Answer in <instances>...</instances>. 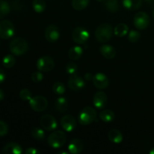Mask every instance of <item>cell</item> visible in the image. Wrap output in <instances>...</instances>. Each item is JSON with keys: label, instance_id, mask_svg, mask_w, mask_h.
<instances>
[{"label": "cell", "instance_id": "39", "mask_svg": "<svg viewBox=\"0 0 154 154\" xmlns=\"http://www.w3.org/2000/svg\"><path fill=\"white\" fill-rule=\"evenodd\" d=\"M84 78H85L86 81H90V80H93V76L92 74L90 73H87L84 75Z\"/></svg>", "mask_w": 154, "mask_h": 154}, {"label": "cell", "instance_id": "24", "mask_svg": "<svg viewBox=\"0 0 154 154\" xmlns=\"http://www.w3.org/2000/svg\"><path fill=\"white\" fill-rule=\"evenodd\" d=\"M114 117H115L114 113L111 110H104V111H101L99 114V118L105 123L113 121L114 120Z\"/></svg>", "mask_w": 154, "mask_h": 154}, {"label": "cell", "instance_id": "8", "mask_svg": "<svg viewBox=\"0 0 154 154\" xmlns=\"http://www.w3.org/2000/svg\"><path fill=\"white\" fill-rule=\"evenodd\" d=\"M29 106L31 107L32 109L36 112L44 111L48 105V102L46 98L42 96L32 97V99L29 101Z\"/></svg>", "mask_w": 154, "mask_h": 154}, {"label": "cell", "instance_id": "6", "mask_svg": "<svg viewBox=\"0 0 154 154\" xmlns=\"http://www.w3.org/2000/svg\"><path fill=\"white\" fill-rule=\"evenodd\" d=\"M14 26L9 20L0 22V38L8 39L14 35Z\"/></svg>", "mask_w": 154, "mask_h": 154}, {"label": "cell", "instance_id": "10", "mask_svg": "<svg viewBox=\"0 0 154 154\" xmlns=\"http://www.w3.org/2000/svg\"><path fill=\"white\" fill-rule=\"evenodd\" d=\"M45 36L48 42L51 43L56 42L60 37V29L55 24H51L45 29Z\"/></svg>", "mask_w": 154, "mask_h": 154}, {"label": "cell", "instance_id": "37", "mask_svg": "<svg viewBox=\"0 0 154 154\" xmlns=\"http://www.w3.org/2000/svg\"><path fill=\"white\" fill-rule=\"evenodd\" d=\"M26 154H38L39 150H38L37 149L35 148V147H29L25 151Z\"/></svg>", "mask_w": 154, "mask_h": 154}, {"label": "cell", "instance_id": "18", "mask_svg": "<svg viewBox=\"0 0 154 154\" xmlns=\"http://www.w3.org/2000/svg\"><path fill=\"white\" fill-rule=\"evenodd\" d=\"M100 53L105 58L108 60L114 59L116 56L115 48L108 45H102L100 48Z\"/></svg>", "mask_w": 154, "mask_h": 154}, {"label": "cell", "instance_id": "36", "mask_svg": "<svg viewBox=\"0 0 154 154\" xmlns=\"http://www.w3.org/2000/svg\"><path fill=\"white\" fill-rule=\"evenodd\" d=\"M8 132V126L2 120H0V137L6 135Z\"/></svg>", "mask_w": 154, "mask_h": 154}, {"label": "cell", "instance_id": "33", "mask_svg": "<svg viewBox=\"0 0 154 154\" xmlns=\"http://www.w3.org/2000/svg\"><path fill=\"white\" fill-rule=\"evenodd\" d=\"M20 97L23 101H29L32 99V93L28 89H23L20 92Z\"/></svg>", "mask_w": 154, "mask_h": 154}, {"label": "cell", "instance_id": "26", "mask_svg": "<svg viewBox=\"0 0 154 154\" xmlns=\"http://www.w3.org/2000/svg\"><path fill=\"white\" fill-rule=\"evenodd\" d=\"M11 11V7L8 3L3 0H0V20L4 18Z\"/></svg>", "mask_w": 154, "mask_h": 154}, {"label": "cell", "instance_id": "34", "mask_svg": "<svg viewBox=\"0 0 154 154\" xmlns=\"http://www.w3.org/2000/svg\"><path fill=\"white\" fill-rule=\"evenodd\" d=\"M78 70V66L75 63H69L66 65V71L69 75H73Z\"/></svg>", "mask_w": 154, "mask_h": 154}, {"label": "cell", "instance_id": "29", "mask_svg": "<svg viewBox=\"0 0 154 154\" xmlns=\"http://www.w3.org/2000/svg\"><path fill=\"white\" fill-rule=\"evenodd\" d=\"M107 10L110 12H117L119 10V3L117 0H107L105 4Z\"/></svg>", "mask_w": 154, "mask_h": 154}, {"label": "cell", "instance_id": "30", "mask_svg": "<svg viewBox=\"0 0 154 154\" xmlns=\"http://www.w3.org/2000/svg\"><path fill=\"white\" fill-rule=\"evenodd\" d=\"M31 135L35 139L43 140L45 137V133L42 129L38 127H33L31 130Z\"/></svg>", "mask_w": 154, "mask_h": 154}, {"label": "cell", "instance_id": "27", "mask_svg": "<svg viewBox=\"0 0 154 154\" xmlns=\"http://www.w3.org/2000/svg\"><path fill=\"white\" fill-rule=\"evenodd\" d=\"M32 8L33 10L37 13H42L46 8V4L44 0H33Z\"/></svg>", "mask_w": 154, "mask_h": 154}, {"label": "cell", "instance_id": "15", "mask_svg": "<svg viewBox=\"0 0 154 154\" xmlns=\"http://www.w3.org/2000/svg\"><path fill=\"white\" fill-rule=\"evenodd\" d=\"M108 104V96L105 93L102 91H99L94 95L93 97V105L96 108L99 109H102Z\"/></svg>", "mask_w": 154, "mask_h": 154}, {"label": "cell", "instance_id": "31", "mask_svg": "<svg viewBox=\"0 0 154 154\" xmlns=\"http://www.w3.org/2000/svg\"><path fill=\"white\" fill-rule=\"evenodd\" d=\"M53 91L57 95H63L66 92V87L62 82H55L53 85Z\"/></svg>", "mask_w": 154, "mask_h": 154}, {"label": "cell", "instance_id": "23", "mask_svg": "<svg viewBox=\"0 0 154 154\" xmlns=\"http://www.w3.org/2000/svg\"><path fill=\"white\" fill-rule=\"evenodd\" d=\"M114 35H117V37H123L126 35L129 32V27L126 23H119L114 28Z\"/></svg>", "mask_w": 154, "mask_h": 154}, {"label": "cell", "instance_id": "45", "mask_svg": "<svg viewBox=\"0 0 154 154\" xmlns=\"http://www.w3.org/2000/svg\"><path fill=\"white\" fill-rule=\"evenodd\" d=\"M152 14H153V17L154 19V8H153V13H152Z\"/></svg>", "mask_w": 154, "mask_h": 154}, {"label": "cell", "instance_id": "7", "mask_svg": "<svg viewBox=\"0 0 154 154\" xmlns=\"http://www.w3.org/2000/svg\"><path fill=\"white\" fill-rule=\"evenodd\" d=\"M150 19L147 13L144 11H140L137 13L134 17L133 23L138 29H145L150 25Z\"/></svg>", "mask_w": 154, "mask_h": 154}, {"label": "cell", "instance_id": "11", "mask_svg": "<svg viewBox=\"0 0 154 154\" xmlns=\"http://www.w3.org/2000/svg\"><path fill=\"white\" fill-rule=\"evenodd\" d=\"M40 123L42 127L47 131H53L57 129V122L55 117L50 114H45L41 117Z\"/></svg>", "mask_w": 154, "mask_h": 154}, {"label": "cell", "instance_id": "32", "mask_svg": "<svg viewBox=\"0 0 154 154\" xmlns=\"http://www.w3.org/2000/svg\"><path fill=\"white\" fill-rule=\"evenodd\" d=\"M141 34L136 30H132L129 32V35H128V39L130 42H137L140 39Z\"/></svg>", "mask_w": 154, "mask_h": 154}, {"label": "cell", "instance_id": "40", "mask_svg": "<svg viewBox=\"0 0 154 154\" xmlns=\"http://www.w3.org/2000/svg\"><path fill=\"white\" fill-rule=\"evenodd\" d=\"M4 98H5V93L3 92L2 90H1V89H0V102L3 100V99H4Z\"/></svg>", "mask_w": 154, "mask_h": 154}, {"label": "cell", "instance_id": "17", "mask_svg": "<svg viewBox=\"0 0 154 154\" xmlns=\"http://www.w3.org/2000/svg\"><path fill=\"white\" fill-rule=\"evenodd\" d=\"M84 149V144L82 141L78 138L72 140L68 146V150L70 153L78 154L82 152Z\"/></svg>", "mask_w": 154, "mask_h": 154}, {"label": "cell", "instance_id": "38", "mask_svg": "<svg viewBox=\"0 0 154 154\" xmlns=\"http://www.w3.org/2000/svg\"><path fill=\"white\" fill-rule=\"evenodd\" d=\"M6 78V75L4 71L2 69H0V84H2L5 81Z\"/></svg>", "mask_w": 154, "mask_h": 154}, {"label": "cell", "instance_id": "16", "mask_svg": "<svg viewBox=\"0 0 154 154\" xmlns=\"http://www.w3.org/2000/svg\"><path fill=\"white\" fill-rule=\"evenodd\" d=\"M22 152V147L15 142L8 143L2 150V153L3 154H20Z\"/></svg>", "mask_w": 154, "mask_h": 154}, {"label": "cell", "instance_id": "19", "mask_svg": "<svg viewBox=\"0 0 154 154\" xmlns=\"http://www.w3.org/2000/svg\"><path fill=\"white\" fill-rule=\"evenodd\" d=\"M108 138L110 141L114 144H120L123 141V135L117 129H112L108 132Z\"/></svg>", "mask_w": 154, "mask_h": 154}, {"label": "cell", "instance_id": "5", "mask_svg": "<svg viewBox=\"0 0 154 154\" xmlns=\"http://www.w3.org/2000/svg\"><path fill=\"white\" fill-rule=\"evenodd\" d=\"M72 38L74 42L78 45H83L87 42L90 38V32L84 27L78 26L76 27L72 32Z\"/></svg>", "mask_w": 154, "mask_h": 154}, {"label": "cell", "instance_id": "9", "mask_svg": "<svg viewBox=\"0 0 154 154\" xmlns=\"http://www.w3.org/2000/svg\"><path fill=\"white\" fill-rule=\"evenodd\" d=\"M38 70L42 72H48L53 70L55 66L54 60L48 56H45L38 60L36 63Z\"/></svg>", "mask_w": 154, "mask_h": 154}, {"label": "cell", "instance_id": "25", "mask_svg": "<svg viewBox=\"0 0 154 154\" xmlns=\"http://www.w3.org/2000/svg\"><path fill=\"white\" fill-rule=\"evenodd\" d=\"M90 0H72V7L76 11H82L87 7Z\"/></svg>", "mask_w": 154, "mask_h": 154}, {"label": "cell", "instance_id": "28", "mask_svg": "<svg viewBox=\"0 0 154 154\" xmlns=\"http://www.w3.org/2000/svg\"><path fill=\"white\" fill-rule=\"evenodd\" d=\"M15 63H16V60H15L14 57L13 55H11V54L6 55L2 60V65L6 69L12 68L15 65Z\"/></svg>", "mask_w": 154, "mask_h": 154}, {"label": "cell", "instance_id": "2", "mask_svg": "<svg viewBox=\"0 0 154 154\" xmlns=\"http://www.w3.org/2000/svg\"><path fill=\"white\" fill-rule=\"evenodd\" d=\"M10 51L15 56H21L26 54L29 49V44L23 38H16L9 45Z\"/></svg>", "mask_w": 154, "mask_h": 154}, {"label": "cell", "instance_id": "41", "mask_svg": "<svg viewBox=\"0 0 154 154\" xmlns=\"http://www.w3.org/2000/svg\"><path fill=\"white\" fill-rule=\"evenodd\" d=\"M69 152H66V151H60L59 152V154H68Z\"/></svg>", "mask_w": 154, "mask_h": 154}, {"label": "cell", "instance_id": "42", "mask_svg": "<svg viewBox=\"0 0 154 154\" xmlns=\"http://www.w3.org/2000/svg\"><path fill=\"white\" fill-rule=\"evenodd\" d=\"M149 153H150V154H154V147H153V148H152L151 150L149 151Z\"/></svg>", "mask_w": 154, "mask_h": 154}, {"label": "cell", "instance_id": "4", "mask_svg": "<svg viewBox=\"0 0 154 154\" xmlns=\"http://www.w3.org/2000/svg\"><path fill=\"white\" fill-rule=\"evenodd\" d=\"M96 118V112L91 107H85L78 115V123L81 125L91 124Z\"/></svg>", "mask_w": 154, "mask_h": 154}, {"label": "cell", "instance_id": "21", "mask_svg": "<svg viewBox=\"0 0 154 154\" xmlns=\"http://www.w3.org/2000/svg\"><path fill=\"white\" fill-rule=\"evenodd\" d=\"M123 5L129 11H135L142 5V0H123Z\"/></svg>", "mask_w": 154, "mask_h": 154}, {"label": "cell", "instance_id": "20", "mask_svg": "<svg viewBox=\"0 0 154 154\" xmlns=\"http://www.w3.org/2000/svg\"><path fill=\"white\" fill-rule=\"evenodd\" d=\"M55 108L60 113H65L69 108V102L64 97H60L56 100Z\"/></svg>", "mask_w": 154, "mask_h": 154}, {"label": "cell", "instance_id": "35", "mask_svg": "<svg viewBox=\"0 0 154 154\" xmlns=\"http://www.w3.org/2000/svg\"><path fill=\"white\" fill-rule=\"evenodd\" d=\"M44 75L42 73V72H34L31 75L32 81L34 83H39L43 80Z\"/></svg>", "mask_w": 154, "mask_h": 154}, {"label": "cell", "instance_id": "43", "mask_svg": "<svg viewBox=\"0 0 154 154\" xmlns=\"http://www.w3.org/2000/svg\"><path fill=\"white\" fill-rule=\"evenodd\" d=\"M146 2H151L152 1H153V0H145Z\"/></svg>", "mask_w": 154, "mask_h": 154}, {"label": "cell", "instance_id": "3", "mask_svg": "<svg viewBox=\"0 0 154 154\" xmlns=\"http://www.w3.org/2000/svg\"><path fill=\"white\" fill-rule=\"evenodd\" d=\"M66 142V135L63 131L57 130L51 133L48 138V144L53 148H60Z\"/></svg>", "mask_w": 154, "mask_h": 154}, {"label": "cell", "instance_id": "1", "mask_svg": "<svg viewBox=\"0 0 154 154\" xmlns=\"http://www.w3.org/2000/svg\"><path fill=\"white\" fill-rule=\"evenodd\" d=\"M114 33L113 27L109 23H102L96 28L95 36L100 43H106L111 38Z\"/></svg>", "mask_w": 154, "mask_h": 154}, {"label": "cell", "instance_id": "13", "mask_svg": "<svg viewBox=\"0 0 154 154\" xmlns=\"http://www.w3.org/2000/svg\"><path fill=\"white\" fill-rule=\"evenodd\" d=\"M60 125L66 132H72L76 128L77 120L73 116L66 115L62 117L60 120Z\"/></svg>", "mask_w": 154, "mask_h": 154}, {"label": "cell", "instance_id": "22", "mask_svg": "<svg viewBox=\"0 0 154 154\" xmlns=\"http://www.w3.org/2000/svg\"><path fill=\"white\" fill-rule=\"evenodd\" d=\"M83 54V48L80 46H74L69 49L68 56L72 60H78Z\"/></svg>", "mask_w": 154, "mask_h": 154}, {"label": "cell", "instance_id": "12", "mask_svg": "<svg viewBox=\"0 0 154 154\" xmlns=\"http://www.w3.org/2000/svg\"><path fill=\"white\" fill-rule=\"evenodd\" d=\"M84 86H85V82L82 78L75 74L71 75L68 81V87L69 89L74 91H78L84 88Z\"/></svg>", "mask_w": 154, "mask_h": 154}, {"label": "cell", "instance_id": "14", "mask_svg": "<svg viewBox=\"0 0 154 154\" xmlns=\"http://www.w3.org/2000/svg\"><path fill=\"white\" fill-rule=\"evenodd\" d=\"M93 83L95 87L99 90L105 89L109 84V80L108 77L103 73H97L93 76Z\"/></svg>", "mask_w": 154, "mask_h": 154}, {"label": "cell", "instance_id": "44", "mask_svg": "<svg viewBox=\"0 0 154 154\" xmlns=\"http://www.w3.org/2000/svg\"><path fill=\"white\" fill-rule=\"evenodd\" d=\"M98 2H105V1H107V0H97Z\"/></svg>", "mask_w": 154, "mask_h": 154}]
</instances>
